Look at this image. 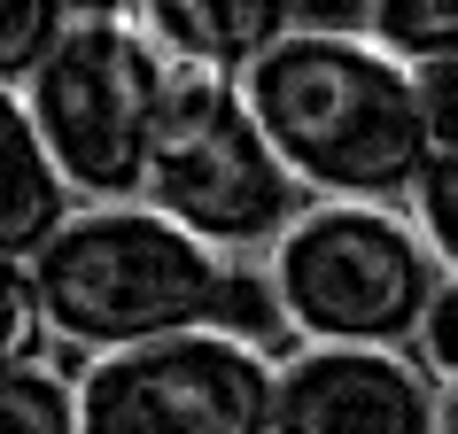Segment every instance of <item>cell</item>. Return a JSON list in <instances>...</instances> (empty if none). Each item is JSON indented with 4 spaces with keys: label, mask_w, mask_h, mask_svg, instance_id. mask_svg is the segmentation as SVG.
Instances as JSON below:
<instances>
[{
    "label": "cell",
    "mask_w": 458,
    "mask_h": 434,
    "mask_svg": "<svg viewBox=\"0 0 458 434\" xmlns=\"http://www.w3.org/2000/svg\"><path fill=\"white\" fill-rule=\"evenodd\" d=\"M242 94L311 202L411 210V194L435 163L428 101H420V71L365 31V8L303 16L242 78Z\"/></svg>",
    "instance_id": "cell-1"
},
{
    "label": "cell",
    "mask_w": 458,
    "mask_h": 434,
    "mask_svg": "<svg viewBox=\"0 0 458 434\" xmlns=\"http://www.w3.org/2000/svg\"><path fill=\"white\" fill-rule=\"evenodd\" d=\"M24 271L47 303L55 341L86 349V364L156 349V341L217 334L225 303H233V256H217L210 241H194L187 225H171L148 202L78 210L55 233V248Z\"/></svg>",
    "instance_id": "cell-2"
},
{
    "label": "cell",
    "mask_w": 458,
    "mask_h": 434,
    "mask_svg": "<svg viewBox=\"0 0 458 434\" xmlns=\"http://www.w3.org/2000/svg\"><path fill=\"white\" fill-rule=\"evenodd\" d=\"M443 280L420 217L388 202H311L265 256L272 318L303 349H411Z\"/></svg>",
    "instance_id": "cell-3"
},
{
    "label": "cell",
    "mask_w": 458,
    "mask_h": 434,
    "mask_svg": "<svg viewBox=\"0 0 458 434\" xmlns=\"http://www.w3.org/2000/svg\"><path fill=\"white\" fill-rule=\"evenodd\" d=\"M171 71L179 63L140 8H78L55 63L16 94L86 210L148 202V171L171 117Z\"/></svg>",
    "instance_id": "cell-4"
},
{
    "label": "cell",
    "mask_w": 458,
    "mask_h": 434,
    "mask_svg": "<svg viewBox=\"0 0 458 434\" xmlns=\"http://www.w3.org/2000/svg\"><path fill=\"white\" fill-rule=\"evenodd\" d=\"M148 210L187 225L217 256H272L280 233L311 210V194L288 179L280 147L265 140L242 78H210L179 63L164 147H156V171H148Z\"/></svg>",
    "instance_id": "cell-5"
},
{
    "label": "cell",
    "mask_w": 458,
    "mask_h": 434,
    "mask_svg": "<svg viewBox=\"0 0 458 434\" xmlns=\"http://www.w3.org/2000/svg\"><path fill=\"white\" fill-rule=\"evenodd\" d=\"M86 434H280V364L249 334H187L78 372Z\"/></svg>",
    "instance_id": "cell-6"
},
{
    "label": "cell",
    "mask_w": 458,
    "mask_h": 434,
    "mask_svg": "<svg viewBox=\"0 0 458 434\" xmlns=\"http://www.w3.org/2000/svg\"><path fill=\"white\" fill-rule=\"evenodd\" d=\"M280 434H443V380L411 349H288Z\"/></svg>",
    "instance_id": "cell-7"
},
{
    "label": "cell",
    "mask_w": 458,
    "mask_h": 434,
    "mask_svg": "<svg viewBox=\"0 0 458 434\" xmlns=\"http://www.w3.org/2000/svg\"><path fill=\"white\" fill-rule=\"evenodd\" d=\"M0 155H8L0 163V248H8V264H39L86 202L63 179L55 147L39 140V124L16 94H0Z\"/></svg>",
    "instance_id": "cell-8"
},
{
    "label": "cell",
    "mask_w": 458,
    "mask_h": 434,
    "mask_svg": "<svg viewBox=\"0 0 458 434\" xmlns=\"http://www.w3.org/2000/svg\"><path fill=\"white\" fill-rule=\"evenodd\" d=\"M140 16H148V31L164 39L171 63L210 71V78H249L295 24H303L280 0H148Z\"/></svg>",
    "instance_id": "cell-9"
},
{
    "label": "cell",
    "mask_w": 458,
    "mask_h": 434,
    "mask_svg": "<svg viewBox=\"0 0 458 434\" xmlns=\"http://www.w3.org/2000/svg\"><path fill=\"white\" fill-rule=\"evenodd\" d=\"M365 31L396 63H411V71L458 63V0H373L365 8Z\"/></svg>",
    "instance_id": "cell-10"
},
{
    "label": "cell",
    "mask_w": 458,
    "mask_h": 434,
    "mask_svg": "<svg viewBox=\"0 0 458 434\" xmlns=\"http://www.w3.org/2000/svg\"><path fill=\"white\" fill-rule=\"evenodd\" d=\"M71 24H78L71 0H16L0 16V94H24L31 78L55 63V47L71 39Z\"/></svg>",
    "instance_id": "cell-11"
},
{
    "label": "cell",
    "mask_w": 458,
    "mask_h": 434,
    "mask_svg": "<svg viewBox=\"0 0 458 434\" xmlns=\"http://www.w3.org/2000/svg\"><path fill=\"white\" fill-rule=\"evenodd\" d=\"M0 427H8V434H86L78 380H63L55 364L0 372Z\"/></svg>",
    "instance_id": "cell-12"
},
{
    "label": "cell",
    "mask_w": 458,
    "mask_h": 434,
    "mask_svg": "<svg viewBox=\"0 0 458 434\" xmlns=\"http://www.w3.org/2000/svg\"><path fill=\"white\" fill-rule=\"evenodd\" d=\"M411 217H420L428 248L443 256V271L458 280V155H435V163H428L420 194H411Z\"/></svg>",
    "instance_id": "cell-13"
},
{
    "label": "cell",
    "mask_w": 458,
    "mask_h": 434,
    "mask_svg": "<svg viewBox=\"0 0 458 434\" xmlns=\"http://www.w3.org/2000/svg\"><path fill=\"white\" fill-rule=\"evenodd\" d=\"M47 303H39V288H31L24 264H8V341H0V364L8 372H24V364H47Z\"/></svg>",
    "instance_id": "cell-14"
},
{
    "label": "cell",
    "mask_w": 458,
    "mask_h": 434,
    "mask_svg": "<svg viewBox=\"0 0 458 434\" xmlns=\"http://www.w3.org/2000/svg\"><path fill=\"white\" fill-rule=\"evenodd\" d=\"M411 357L428 364L443 388H458V280H443V295H435L428 326H420V341H411Z\"/></svg>",
    "instance_id": "cell-15"
},
{
    "label": "cell",
    "mask_w": 458,
    "mask_h": 434,
    "mask_svg": "<svg viewBox=\"0 0 458 434\" xmlns=\"http://www.w3.org/2000/svg\"><path fill=\"white\" fill-rule=\"evenodd\" d=\"M420 101H428L435 155H458V63H428L420 71Z\"/></svg>",
    "instance_id": "cell-16"
},
{
    "label": "cell",
    "mask_w": 458,
    "mask_h": 434,
    "mask_svg": "<svg viewBox=\"0 0 458 434\" xmlns=\"http://www.w3.org/2000/svg\"><path fill=\"white\" fill-rule=\"evenodd\" d=\"M443 434H458V388H443Z\"/></svg>",
    "instance_id": "cell-17"
}]
</instances>
